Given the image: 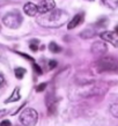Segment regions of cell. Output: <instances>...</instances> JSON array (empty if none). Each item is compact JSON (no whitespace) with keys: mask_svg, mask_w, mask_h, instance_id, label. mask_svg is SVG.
Masks as SVG:
<instances>
[{"mask_svg":"<svg viewBox=\"0 0 118 126\" xmlns=\"http://www.w3.org/2000/svg\"><path fill=\"white\" fill-rule=\"evenodd\" d=\"M68 17L67 12L63 9H53L52 12L42 14L37 17V23L45 28H59L68 21Z\"/></svg>","mask_w":118,"mask_h":126,"instance_id":"obj_1","label":"cell"},{"mask_svg":"<svg viewBox=\"0 0 118 126\" xmlns=\"http://www.w3.org/2000/svg\"><path fill=\"white\" fill-rule=\"evenodd\" d=\"M107 89V86L99 82H88L82 84L80 88V95L82 97H89V96L99 95L101 93H104Z\"/></svg>","mask_w":118,"mask_h":126,"instance_id":"obj_2","label":"cell"},{"mask_svg":"<svg viewBox=\"0 0 118 126\" xmlns=\"http://www.w3.org/2000/svg\"><path fill=\"white\" fill-rule=\"evenodd\" d=\"M99 72H116L118 71V60L114 57H103L96 63Z\"/></svg>","mask_w":118,"mask_h":126,"instance_id":"obj_3","label":"cell"},{"mask_svg":"<svg viewBox=\"0 0 118 126\" xmlns=\"http://www.w3.org/2000/svg\"><path fill=\"white\" fill-rule=\"evenodd\" d=\"M38 120L37 111L33 108H28L21 112L20 115V122L23 126H35Z\"/></svg>","mask_w":118,"mask_h":126,"instance_id":"obj_4","label":"cell"},{"mask_svg":"<svg viewBox=\"0 0 118 126\" xmlns=\"http://www.w3.org/2000/svg\"><path fill=\"white\" fill-rule=\"evenodd\" d=\"M2 23L6 27L12 28V29H16L21 26L22 23V16L20 15L19 12H9L2 19Z\"/></svg>","mask_w":118,"mask_h":126,"instance_id":"obj_5","label":"cell"},{"mask_svg":"<svg viewBox=\"0 0 118 126\" xmlns=\"http://www.w3.org/2000/svg\"><path fill=\"white\" fill-rule=\"evenodd\" d=\"M100 36L104 42L110 43L115 47H118V34L116 31H103Z\"/></svg>","mask_w":118,"mask_h":126,"instance_id":"obj_6","label":"cell"},{"mask_svg":"<svg viewBox=\"0 0 118 126\" xmlns=\"http://www.w3.org/2000/svg\"><path fill=\"white\" fill-rule=\"evenodd\" d=\"M56 8V2L54 0H43L38 5V13L39 14H46L52 12Z\"/></svg>","mask_w":118,"mask_h":126,"instance_id":"obj_7","label":"cell"},{"mask_svg":"<svg viewBox=\"0 0 118 126\" xmlns=\"http://www.w3.org/2000/svg\"><path fill=\"white\" fill-rule=\"evenodd\" d=\"M108 51V47H107V44L104 42H95L93 45H91V52L96 56H101V54H104L107 53Z\"/></svg>","mask_w":118,"mask_h":126,"instance_id":"obj_8","label":"cell"},{"mask_svg":"<svg viewBox=\"0 0 118 126\" xmlns=\"http://www.w3.org/2000/svg\"><path fill=\"white\" fill-rule=\"evenodd\" d=\"M23 11L24 13L29 16H35L38 13V6L35 5L34 2H27L23 6Z\"/></svg>","mask_w":118,"mask_h":126,"instance_id":"obj_9","label":"cell"},{"mask_svg":"<svg viewBox=\"0 0 118 126\" xmlns=\"http://www.w3.org/2000/svg\"><path fill=\"white\" fill-rule=\"evenodd\" d=\"M82 20H84V16H82V14H76L74 17H72V20L69 21L68 26H67V29H74L75 27H78L79 24H80L81 22H82Z\"/></svg>","mask_w":118,"mask_h":126,"instance_id":"obj_10","label":"cell"},{"mask_svg":"<svg viewBox=\"0 0 118 126\" xmlns=\"http://www.w3.org/2000/svg\"><path fill=\"white\" fill-rule=\"evenodd\" d=\"M20 98H21V94H20V88L16 87L14 90H13V93H12V95L8 97L6 101H5V103H12V102H17V101H20Z\"/></svg>","mask_w":118,"mask_h":126,"instance_id":"obj_11","label":"cell"},{"mask_svg":"<svg viewBox=\"0 0 118 126\" xmlns=\"http://www.w3.org/2000/svg\"><path fill=\"white\" fill-rule=\"evenodd\" d=\"M96 35V31L93 29V28H88V29H86V30H84L80 34V36L82 37V38L87 39V38H91V37H94Z\"/></svg>","mask_w":118,"mask_h":126,"instance_id":"obj_12","label":"cell"},{"mask_svg":"<svg viewBox=\"0 0 118 126\" xmlns=\"http://www.w3.org/2000/svg\"><path fill=\"white\" fill-rule=\"evenodd\" d=\"M102 4L110 9H116L118 7V0H102Z\"/></svg>","mask_w":118,"mask_h":126,"instance_id":"obj_13","label":"cell"},{"mask_svg":"<svg viewBox=\"0 0 118 126\" xmlns=\"http://www.w3.org/2000/svg\"><path fill=\"white\" fill-rule=\"evenodd\" d=\"M49 50L51 52H53V53H59V52H61V47L58 45L57 43H53V42L49 44Z\"/></svg>","mask_w":118,"mask_h":126,"instance_id":"obj_14","label":"cell"},{"mask_svg":"<svg viewBox=\"0 0 118 126\" xmlns=\"http://www.w3.org/2000/svg\"><path fill=\"white\" fill-rule=\"evenodd\" d=\"M110 112H111V115L114 116V117L118 118V101L117 102H115V103H112L110 105Z\"/></svg>","mask_w":118,"mask_h":126,"instance_id":"obj_15","label":"cell"},{"mask_svg":"<svg viewBox=\"0 0 118 126\" xmlns=\"http://www.w3.org/2000/svg\"><path fill=\"white\" fill-rule=\"evenodd\" d=\"M14 72H15V77L17 79H22L24 77V74H26V69L23 68V67H16Z\"/></svg>","mask_w":118,"mask_h":126,"instance_id":"obj_16","label":"cell"},{"mask_svg":"<svg viewBox=\"0 0 118 126\" xmlns=\"http://www.w3.org/2000/svg\"><path fill=\"white\" fill-rule=\"evenodd\" d=\"M37 43H38L37 39H35V41H31V42H30V45H29V47H30L31 51H37V50H38Z\"/></svg>","mask_w":118,"mask_h":126,"instance_id":"obj_17","label":"cell"},{"mask_svg":"<svg viewBox=\"0 0 118 126\" xmlns=\"http://www.w3.org/2000/svg\"><path fill=\"white\" fill-rule=\"evenodd\" d=\"M46 88V83H41V84H38L37 87H36V92L37 93H42L44 92V89Z\"/></svg>","mask_w":118,"mask_h":126,"instance_id":"obj_18","label":"cell"},{"mask_svg":"<svg viewBox=\"0 0 118 126\" xmlns=\"http://www.w3.org/2000/svg\"><path fill=\"white\" fill-rule=\"evenodd\" d=\"M33 66H34V69L36 71V73H37V74H39V75H41V74L43 73V71L41 69V67H39L37 64H35V63H34V64H33Z\"/></svg>","mask_w":118,"mask_h":126,"instance_id":"obj_19","label":"cell"},{"mask_svg":"<svg viewBox=\"0 0 118 126\" xmlns=\"http://www.w3.org/2000/svg\"><path fill=\"white\" fill-rule=\"evenodd\" d=\"M57 66V61L56 60H50L49 61V67L50 68H54Z\"/></svg>","mask_w":118,"mask_h":126,"instance_id":"obj_20","label":"cell"},{"mask_svg":"<svg viewBox=\"0 0 118 126\" xmlns=\"http://www.w3.org/2000/svg\"><path fill=\"white\" fill-rule=\"evenodd\" d=\"M11 125H12L11 122L7 120V119H6V120H2V122L0 123V126H11Z\"/></svg>","mask_w":118,"mask_h":126,"instance_id":"obj_21","label":"cell"},{"mask_svg":"<svg viewBox=\"0 0 118 126\" xmlns=\"http://www.w3.org/2000/svg\"><path fill=\"white\" fill-rule=\"evenodd\" d=\"M5 84V78H4V75L0 73V87H2Z\"/></svg>","mask_w":118,"mask_h":126,"instance_id":"obj_22","label":"cell"},{"mask_svg":"<svg viewBox=\"0 0 118 126\" xmlns=\"http://www.w3.org/2000/svg\"><path fill=\"white\" fill-rule=\"evenodd\" d=\"M7 112H8L7 110H0V118H1V117H4V116H6V115H7Z\"/></svg>","mask_w":118,"mask_h":126,"instance_id":"obj_23","label":"cell"},{"mask_svg":"<svg viewBox=\"0 0 118 126\" xmlns=\"http://www.w3.org/2000/svg\"><path fill=\"white\" fill-rule=\"evenodd\" d=\"M115 31H116V32H117V34H118V26H117V27H116V29H115Z\"/></svg>","mask_w":118,"mask_h":126,"instance_id":"obj_24","label":"cell"},{"mask_svg":"<svg viewBox=\"0 0 118 126\" xmlns=\"http://www.w3.org/2000/svg\"><path fill=\"white\" fill-rule=\"evenodd\" d=\"M88 1H94V0H88Z\"/></svg>","mask_w":118,"mask_h":126,"instance_id":"obj_25","label":"cell"},{"mask_svg":"<svg viewBox=\"0 0 118 126\" xmlns=\"http://www.w3.org/2000/svg\"><path fill=\"white\" fill-rule=\"evenodd\" d=\"M0 5H1V4H0Z\"/></svg>","mask_w":118,"mask_h":126,"instance_id":"obj_26","label":"cell"}]
</instances>
